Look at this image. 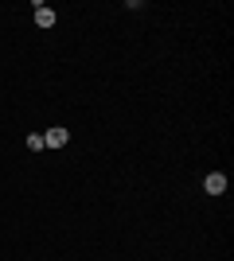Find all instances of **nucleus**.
<instances>
[{"label":"nucleus","mask_w":234,"mask_h":261,"mask_svg":"<svg viewBox=\"0 0 234 261\" xmlns=\"http://www.w3.org/2000/svg\"><path fill=\"white\" fill-rule=\"evenodd\" d=\"M203 191H207V195H223V191H226V175L223 172H211L207 179H203Z\"/></svg>","instance_id":"nucleus-1"},{"label":"nucleus","mask_w":234,"mask_h":261,"mask_svg":"<svg viewBox=\"0 0 234 261\" xmlns=\"http://www.w3.org/2000/svg\"><path fill=\"white\" fill-rule=\"evenodd\" d=\"M67 141H70V133H67V129H59V125L43 133V144H47V148H63Z\"/></svg>","instance_id":"nucleus-2"},{"label":"nucleus","mask_w":234,"mask_h":261,"mask_svg":"<svg viewBox=\"0 0 234 261\" xmlns=\"http://www.w3.org/2000/svg\"><path fill=\"white\" fill-rule=\"evenodd\" d=\"M35 23H39V28H51V23H55V12L47 8V4H39V0H35Z\"/></svg>","instance_id":"nucleus-3"},{"label":"nucleus","mask_w":234,"mask_h":261,"mask_svg":"<svg viewBox=\"0 0 234 261\" xmlns=\"http://www.w3.org/2000/svg\"><path fill=\"white\" fill-rule=\"evenodd\" d=\"M28 148H32V152H39V148H47V144H43V137H39V133H32V137H28Z\"/></svg>","instance_id":"nucleus-4"}]
</instances>
